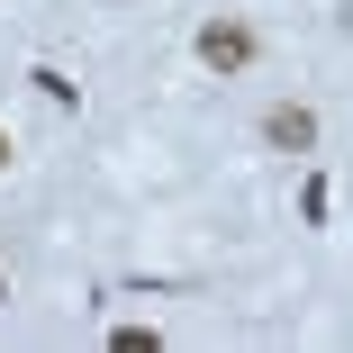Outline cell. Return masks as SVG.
I'll use <instances>...</instances> for the list:
<instances>
[{
	"mask_svg": "<svg viewBox=\"0 0 353 353\" xmlns=\"http://www.w3.org/2000/svg\"><path fill=\"white\" fill-rule=\"evenodd\" d=\"M0 163H10V136H0Z\"/></svg>",
	"mask_w": 353,
	"mask_h": 353,
	"instance_id": "cell-3",
	"label": "cell"
},
{
	"mask_svg": "<svg viewBox=\"0 0 353 353\" xmlns=\"http://www.w3.org/2000/svg\"><path fill=\"white\" fill-rule=\"evenodd\" d=\"M0 299H10V281H0Z\"/></svg>",
	"mask_w": 353,
	"mask_h": 353,
	"instance_id": "cell-4",
	"label": "cell"
},
{
	"mask_svg": "<svg viewBox=\"0 0 353 353\" xmlns=\"http://www.w3.org/2000/svg\"><path fill=\"white\" fill-rule=\"evenodd\" d=\"M263 136H272L281 154H308V145H317V118H308V109H272V118H263Z\"/></svg>",
	"mask_w": 353,
	"mask_h": 353,
	"instance_id": "cell-2",
	"label": "cell"
},
{
	"mask_svg": "<svg viewBox=\"0 0 353 353\" xmlns=\"http://www.w3.org/2000/svg\"><path fill=\"white\" fill-rule=\"evenodd\" d=\"M190 54L208 63V73H245V63H254V28H245V19H208V28L190 37Z\"/></svg>",
	"mask_w": 353,
	"mask_h": 353,
	"instance_id": "cell-1",
	"label": "cell"
}]
</instances>
